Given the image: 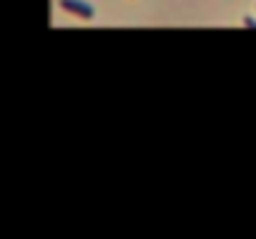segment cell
<instances>
[{"label": "cell", "instance_id": "6da1fadb", "mask_svg": "<svg viewBox=\"0 0 256 239\" xmlns=\"http://www.w3.org/2000/svg\"><path fill=\"white\" fill-rule=\"evenodd\" d=\"M60 8L78 16V18H83V21H90L96 16V8L90 3H86V0H60Z\"/></svg>", "mask_w": 256, "mask_h": 239}, {"label": "cell", "instance_id": "7a4b0ae2", "mask_svg": "<svg viewBox=\"0 0 256 239\" xmlns=\"http://www.w3.org/2000/svg\"><path fill=\"white\" fill-rule=\"evenodd\" d=\"M244 26H246V28H256V21H254V18H244Z\"/></svg>", "mask_w": 256, "mask_h": 239}]
</instances>
